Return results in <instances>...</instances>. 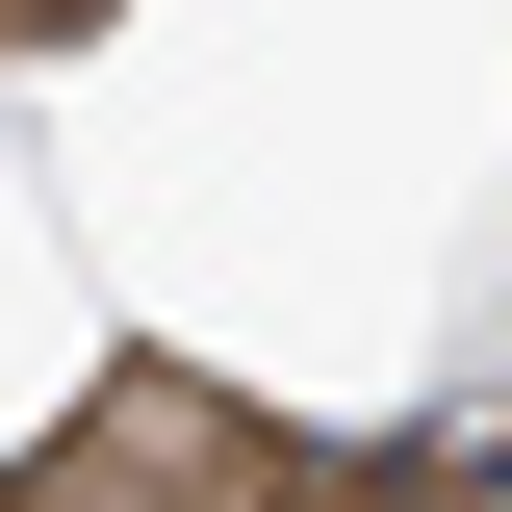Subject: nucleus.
<instances>
[{"mask_svg":"<svg viewBox=\"0 0 512 512\" xmlns=\"http://www.w3.org/2000/svg\"><path fill=\"white\" fill-rule=\"evenodd\" d=\"M308 487H333V461L282 436L256 384H205V359H103L0 512H308Z\"/></svg>","mask_w":512,"mask_h":512,"instance_id":"obj_1","label":"nucleus"},{"mask_svg":"<svg viewBox=\"0 0 512 512\" xmlns=\"http://www.w3.org/2000/svg\"><path fill=\"white\" fill-rule=\"evenodd\" d=\"M308 512H461V487H436V461H333Z\"/></svg>","mask_w":512,"mask_h":512,"instance_id":"obj_2","label":"nucleus"},{"mask_svg":"<svg viewBox=\"0 0 512 512\" xmlns=\"http://www.w3.org/2000/svg\"><path fill=\"white\" fill-rule=\"evenodd\" d=\"M26 26H103V0H0V52H26Z\"/></svg>","mask_w":512,"mask_h":512,"instance_id":"obj_3","label":"nucleus"}]
</instances>
